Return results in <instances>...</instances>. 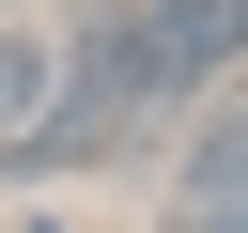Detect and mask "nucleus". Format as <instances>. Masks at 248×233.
I'll return each mask as SVG.
<instances>
[{"label": "nucleus", "mask_w": 248, "mask_h": 233, "mask_svg": "<svg viewBox=\"0 0 248 233\" xmlns=\"http://www.w3.org/2000/svg\"><path fill=\"white\" fill-rule=\"evenodd\" d=\"M232 62H248V0H93V16H62V78L124 93L140 124L202 109Z\"/></svg>", "instance_id": "f257e3e1"}, {"label": "nucleus", "mask_w": 248, "mask_h": 233, "mask_svg": "<svg viewBox=\"0 0 248 233\" xmlns=\"http://www.w3.org/2000/svg\"><path fill=\"white\" fill-rule=\"evenodd\" d=\"M170 233H248V124H232V78L202 93L186 155H170Z\"/></svg>", "instance_id": "f03ea898"}, {"label": "nucleus", "mask_w": 248, "mask_h": 233, "mask_svg": "<svg viewBox=\"0 0 248 233\" xmlns=\"http://www.w3.org/2000/svg\"><path fill=\"white\" fill-rule=\"evenodd\" d=\"M0 16H31V0H0Z\"/></svg>", "instance_id": "20e7f679"}, {"label": "nucleus", "mask_w": 248, "mask_h": 233, "mask_svg": "<svg viewBox=\"0 0 248 233\" xmlns=\"http://www.w3.org/2000/svg\"><path fill=\"white\" fill-rule=\"evenodd\" d=\"M46 78H62V31H46V16H0V140L46 109Z\"/></svg>", "instance_id": "7ed1b4c3"}]
</instances>
